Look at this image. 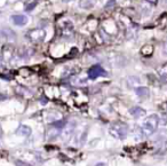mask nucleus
I'll return each instance as SVG.
<instances>
[{
  "label": "nucleus",
  "mask_w": 167,
  "mask_h": 166,
  "mask_svg": "<svg viewBox=\"0 0 167 166\" xmlns=\"http://www.w3.org/2000/svg\"><path fill=\"white\" fill-rule=\"evenodd\" d=\"M159 124V117L157 115H150L147 120L143 123L141 127V133L143 136H150L156 132Z\"/></svg>",
  "instance_id": "1"
},
{
  "label": "nucleus",
  "mask_w": 167,
  "mask_h": 166,
  "mask_svg": "<svg viewBox=\"0 0 167 166\" xmlns=\"http://www.w3.org/2000/svg\"><path fill=\"white\" fill-rule=\"evenodd\" d=\"M109 133L111 136H113L115 139H120V140H124L127 134H128V127L126 124L124 123H119V121H116V123H112L109 127Z\"/></svg>",
  "instance_id": "2"
},
{
  "label": "nucleus",
  "mask_w": 167,
  "mask_h": 166,
  "mask_svg": "<svg viewBox=\"0 0 167 166\" xmlns=\"http://www.w3.org/2000/svg\"><path fill=\"white\" fill-rule=\"evenodd\" d=\"M105 71L101 65H94L88 70V77L90 79H96L101 76H105Z\"/></svg>",
  "instance_id": "3"
},
{
  "label": "nucleus",
  "mask_w": 167,
  "mask_h": 166,
  "mask_svg": "<svg viewBox=\"0 0 167 166\" xmlns=\"http://www.w3.org/2000/svg\"><path fill=\"white\" fill-rule=\"evenodd\" d=\"M28 37L34 43H38V41H41L44 39L45 31L41 30V29H34V30H31L30 32H28Z\"/></svg>",
  "instance_id": "4"
},
{
  "label": "nucleus",
  "mask_w": 167,
  "mask_h": 166,
  "mask_svg": "<svg viewBox=\"0 0 167 166\" xmlns=\"http://www.w3.org/2000/svg\"><path fill=\"white\" fill-rule=\"evenodd\" d=\"M10 19H12V22H13L14 24L17 26H23L28 23V17H26L25 15H22V14L13 15V16L10 17Z\"/></svg>",
  "instance_id": "5"
},
{
  "label": "nucleus",
  "mask_w": 167,
  "mask_h": 166,
  "mask_svg": "<svg viewBox=\"0 0 167 166\" xmlns=\"http://www.w3.org/2000/svg\"><path fill=\"white\" fill-rule=\"evenodd\" d=\"M60 132H61V128L56 127V126H51V127H49L47 129V132H46V138H47L48 140H53V139H55L56 136H58Z\"/></svg>",
  "instance_id": "6"
},
{
  "label": "nucleus",
  "mask_w": 167,
  "mask_h": 166,
  "mask_svg": "<svg viewBox=\"0 0 167 166\" xmlns=\"http://www.w3.org/2000/svg\"><path fill=\"white\" fill-rule=\"evenodd\" d=\"M129 114L133 116L134 118H141L143 116H145V110L144 109L140 108V107H133V108L129 109Z\"/></svg>",
  "instance_id": "7"
},
{
  "label": "nucleus",
  "mask_w": 167,
  "mask_h": 166,
  "mask_svg": "<svg viewBox=\"0 0 167 166\" xmlns=\"http://www.w3.org/2000/svg\"><path fill=\"white\" fill-rule=\"evenodd\" d=\"M31 128L29 127V126H26V125H21L19 128H17V131H16V133L19 135H22V136H29V135L31 134Z\"/></svg>",
  "instance_id": "8"
},
{
  "label": "nucleus",
  "mask_w": 167,
  "mask_h": 166,
  "mask_svg": "<svg viewBox=\"0 0 167 166\" xmlns=\"http://www.w3.org/2000/svg\"><path fill=\"white\" fill-rule=\"evenodd\" d=\"M136 94H137V96L142 97V99H145V97L149 96L150 92H149L147 87H139V88H136Z\"/></svg>",
  "instance_id": "9"
},
{
  "label": "nucleus",
  "mask_w": 167,
  "mask_h": 166,
  "mask_svg": "<svg viewBox=\"0 0 167 166\" xmlns=\"http://www.w3.org/2000/svg\"><path fill=\"white\" fill-rule=\"evenodd\" d=\"M161 117H163V124L167 123V104H165V108L161 109Z\"/></svg>",
  "instance_id": "10"
},
{
  "label": "nucleus",
  "mask_w": 167,
  "mask_h": 166,
  "mask_svg": "<svg viewBox=\"0 0 167 166\" xmlns=\"http://www.w3.org/2000/svg\"><path fill=\"white\" fill-rule=\"evenodd\" d=\"M73 84L76 85V86H83V85H85L86 84V79H78L77 77L76 78H73Z\"/></svg>",
  "instance_id": "11"
},
{
  "label": "nucleus",
  "mask_w": 167,
  "mask_h": 166,
  "mask_svg": "<svg viewBox=\"0 0 167 166\" xmlns=\"http://www.w3.org/2000/svg\"><path fill=\"white\" fill-rule=\"evenodd\" d=\"M147 1L152 4V5H157V2H158V0H147Z\"/></svg>",
  "instance_id": "12"
},
{
  "label": "nucleus",
  "mask_w": 167,
  "mask_h": 166,
  "mask_svg": "<svg viewBox=\"0 0 167 166\" xmlns=\"http://www.w3.org/2000/svg\"><path fill=\"white\" fill-rule=\"evenodd\" d=\"M95 166H107V164L105 163H97Z\"/></svg>",
  "instance_id": "13"
},
{
  "label": "nucleus",
  "mask_w": 167,
  "mask_h": 166,
  "mask_svg": "<svg viewBox=\"0 0 167 166\" xmlns=\"http://www.w3.org/2000/svg\"><path fill=\"white\" fill-rule=\"evenodd\" d=\"M164 53H165V54H167V46H165V49H164Z\"/></svg>",
  "instance_id": "14"
},
{
  "label": "nucleus",
  "mask_w": 167,
  "mask_h": 166,
  "mask_svg": "<svg viewBox=\"0 0 167 166\" xmlns=\"http://www.w3.org/2000/svg\"><path fill=\"white\" fill-rule=\"evenodd\" d=\"M1 135H2V131H1V128H0V138H1Z\"/></svg>",
  "instance_id": "15"
}]
</instances>
